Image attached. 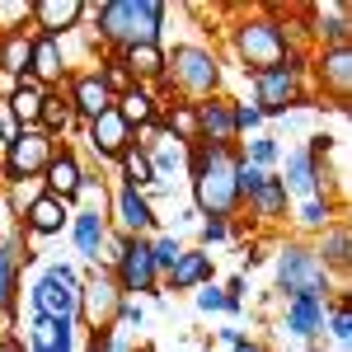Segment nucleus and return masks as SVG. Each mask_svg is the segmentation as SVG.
I'll return each instance as SVG.
<instances>
[{
	"mask_svg": "<svg viewBox=\"0 0 352 352\" xmlns=\"http://www.w3.org/2000/svg\"><path fill=\"white\" fill-rule=\"evenodd\" d=\"M197 310H226V292H217V287H202V292H197Z\"/></svg>",
	"mask_w": 352,
	"mask_h": 352,
	"instance_id": "nucleus-39",
	"label": "nucleus"
},
{
	"mask_svg": "<svg viewBox=\"0 0 352 352\" xmlns=\"http://www.w3.org/2000/svg\"><path fill=\"white\" fill-rule=\"evenodd\" d=\"M122 66L132 71V80H155V76H164L160 43H136V47H127L122 52Z\"/></svg>",
	"mask_w": 352,
	"mask_h": 352,
	"instance_id": "nucleus-24",
	"label": "nucleus"
},
{
	"mask_svg": "<svg viewBox=\"0 0 352 352\" xmlns=\"http://www.w3.org/2000/svg\"><path fill=\"white\" fill-rule=\"evenodd\" d=\"M207 277H212V254L184 249V258L174 263V272H169V287H174V292H188V287H202Z\"/></svg>",
	"mask_w": 352,
	"mask_h": 352,
	"instance_id": "nucleus-21",
	"label": "nucleus"
},
{
	"mask_svg": "<svg viewBox=\"0 0 352 352\" xmlns=\"http://www.w3.org/2000/svg\"><path fill=\"white\" fill-rule=\"evenodd\" d=\"M10 300H14V244H5L0 254V310H10Z\"/></svg>",
	"mask_w": 352,
	"mask_h": 352,
	"instance_id": "nucleus-35",
	"label": "nucleus"
},
{
	"mask_svg": "<svg viewBox=\"0 0 352 352\" xmlns=\"http://www.w3.org/2000/svg\"><path fill=\"white\" fill-rule=\"evenodd\" d=\"M164 66H174V85L197 99H212L221 89V66L207 47H174V56H164Z\"/></svg>",
	"mask_w": 352,
	"mask_h": 352,
	"instance_id": "nucleus-7",
	"label": "nucleus"
},
{
	"mask_svg": "<svg viewBox=\"0 0 352 352\" xmlns=\"http://www.w3.org/2000/svg\"><path fill=\"white\" fill-rule=\"evenodd\" d=\"M151 258H155V272H174V263L184 258V244L174 235H160V240H151Z\"/></svg>",
	"mask_w": 352,
	"mask_h": 352,
	"instance_id": "nucleus-33",
	"label": "nucleus"
},
{
	"mask_svg": "<svg viewBox=\"0 0 352 352\" xmlns=\"http://www.w3.org/2000/svg\"><path fill=\"white\" fill-rule=\"evenodd\" d=\"M52 160V136L47 132H19L10 141V155H5V169H10V179H33V174H43Z\"/></svg>",
	"mask_w": 352,
	"mask_h": 352,
	"instance_id": "nucleus-10",
	"label": "nucleus"
},
{
	"mask_svg": "<svg viewBox=\"0 0 352 352\" xmlns=\"http://www.w3.org/2000/svg\"><path fill=\"white\" fill-rule=\"evenodd\" d=\"M329 217H333L329 197H305V207H300V226H310V230H324Z\"/></svg>",
	"mask_w": 352,
	"mask_h": 352,
	"instance_id": "nucleus-34",
	"label": "nucleus"
},
{
	"mask_svg": "<svg viewBox=\"0 0 352 352\" xmlns=\"http://www.w3.org/2000/svg\"><path fill=\"white\" fill-rule=\"evenodd\" d=\"M277 287H282L287 296H315V300H324L329 268L320 263V254H315V249H305V244H287V249H282V258H277Z\"/></svg>",
	"mask_w": 352,
	"mask_h": 352,
	"instance_id": "nucleus-4",
	"label": "nucleus"
},
{
	"mask_svg": "<svg viewBox=\"0 0 352 352\" xmlns=\"http://www.w3.org/2000/svg\"><path fill=\"white\" fill-rule=\"evenodd\" d=\"M192 122H197V141H207V146H230L235 141V118H230V104L226 99L197 104Z\"/></svg>",
	"mask_w": 352,
	"mask_h": 352,
	"instance_id": "nucleus-11",
	"label": "nucleus"
},
{
	"mask_svg": "<svg viewBox=\"0 0 352 352\" xmlns=\"http://www.w3.org/2000/svg\"><path fill=\"white\" fill-rule=\"evenodd\" d=\"M113 212H118V221H122V230H127V235H146V230L155 226L151 202H146L136 188H122V192H118V197H113Z\"/></svg>",
	"mask_w": 352,
	"mask_h": 352,
	"instance_id": "nucleus-18",
	"label": "nucleus"
},
{
	"mask_svg": "<svg viewBox=\"0 0 352 352\" xmlns=\"http://www.w3.org/2000/svg\"><path fill=\"white\" fill-rule=\"evenodd\" d=\"M28 66H33V71H28V80H38L43 89H47L52 80H61V71H66V66H61V47H56V38H33Z\"/></svg>",
	"mask_w": 352,
	"mask_h": 352,
	"instance_id": "nucleus-19",
	"label": "nucleus"
},
{
	"mask_svg": "<svg viewBox=\"0 0 352 352\" xmlns=\"http://www.w3.org/2000/svg\"><path fill=\"white\" fill-rule=\"evenodd\" d=\"M28 52H33V43H28L24 33H10L5 43H0V71H14V76H28Z\"/></svg>",
	"mask_w": 352,
	"mask_h": 352,
	"instance_id": "nucleus-30",
	"label": "nucleus"
},
{
	"mask_svg": "<svg viewBox=\"0 0 352 352\" xmlns=\"http://www.w3.org/2000/svg\"><path fill=\"white\" fill-rule=\"evenodd\" d=\"M226 235H230V226H226V221H217V217H207V226H202V240L212 244V240H226Z\"/></svg>",
	"mask_w": 352,
	"mask_h": 352,
	"instance_id": "nucleus-41",
	"label": "nucleus"
},
{
	"mask_svg": "<svg viewBox=\"0 0 352 352\" xmlns=\"http://www.w3.org/2000/svg\"><path fill=\"white\" fill-rule=\"evenodd\" d=\"M254 109L263 113H287L292 104H300V56H287L282 66H272V71H258L254 76Z\"/></svg>",
	"mask_w": 352,
	"mask_h": 352,
	"instance_id": "nucleus-6",
	"label": "nucleus"
},
{
	"mask_svg": "<svg viewBox=\"0 0 352 352\" xmlns=\"http://www.w3.org/2000/svg\"><path fill=\"white\" fill-rule=\"evenodd\" d=\"M160 19H164L160 0H109V5H99V33L109 43H118L122 52L136 43H155Z\"/></svg>",
	"mask_w": 352,
	"mask_h": 352,
	"instance_id": "nucleus-2",
	"label": "nucleus"
},
{
	"mask_svg": "<svg viewBox=\"0 0 352 352\" xmlns=\"http://www.w3.org/2000/svg\"><path fill=\"white\" fill-rule=\"evenodd\" d=\"M118 160H122V174H127V188L141 192L146 184H155V169H151V151H132V146H127V151H122Z\"/></svg>",
	"mask_w": 352,
	"mask_h": 352,
	"instance_id": "nucleus-29",
	"label": "nucleus"
},
{
	"mask_svg": "<svg viewBox=\"0 0 352 352\" xmlns=\"http://www.w3.org/2000/svg\"><path fill=\"white\" fill-rule=\"evenodd\" d=\"M320 85H324L338 104H348V94H352V47H324V56H320Z\"/></svg>",
	"mask_w": 352,
	"mask_h": 352,
	"instance_id": "nucleus-15",
	"label": "nucleus"
},
{
	"mask_svg": "<svg viewBox=\"0 0 352 352\" xmlns=\"http://www.w3.org/2000/svg\"><path fill=\"white\" fill-rule=\"evenodd\" d=\"M118 310H122V292H118V282L94 277V282H85V287H80V305H76V315H80L94 333L109 329L113 320H118Z\"/></svg>",
	"mask_w": 352,
	"mask_h": 352,
	"instance_id": "nucleus-9",
	"label": "nucleus"
},
{
	"mask_svg": "<svg viewBox=\"0 0 352 352\" xmlns=\"http://www.w3.org/2000/svg\"><path fill=\"white\" fill-rule=\"evenodd\" d=\"M24 217H28V230H33V235H61V226H66V202H56V197L43 192V197L28 202Z\"/></svg>",
	"mask_w": 352,
	"mask_h": 352,
	"instance_id": "nucleus-23",
	"label": "nucleus"
},
{
	"mask_svg": "<svg viewBox=\"0 0 352 352\" xmlns=\"http://www.w3.org/2000/svg\"><path fill=\"white\" fill-rule=\"evenodd\" d=\"M118 292H151L155 287V258H151V240H141V235H127V240L118 244Z\"/></svg>",
	"mask_w": 352,
	"mask_h": 352,
	"instance_id": "nucleus-8",
	"label": "nucleus"
},
{
	"mask_svg": "<svg viewBox=\"0 0 352 352\" xmlns=\"http://www.w3.org/2000/svg\"><path fill=\"white\" fill-rule=\"evenodd\" d=\"M71 118H76V113H71V99H61V94H47V99H43L38 122H43V132H47V136L66 132V127H71Z\"/></svg>",
	"mask_w": 352,
	"mask_h": 352,
	"instance_id": "nucleus-31",
	"label": "nucleus"
},
{
	"mask_svg": "<svg viewBox=\"0 0 352 352\" xmlns=\"http://www.w3.org/2000/svg\"><path fill=\"white\" fill-rule=\"evenodd\" d=\"M43 184H47V197H56V202H71V197L80 192V184H85L80 160H76L71 151L52 155V160H47V169H43Z\"/></svg>",
	"mask_w": 352,
	"mask_h": 352,
	"instance_id": "nucleus-13",
	"label": "nucleus"
},
{
	"mask_svg": "<svg viewBox=\"0 0 352 352\" xmlns=\"http://www.w3.org/2000/svg\"><path fill=\"white\" fill-rule=\"evenodd\" d=\"M249 207L258 212L263 221H277V217H287V188H282V179L277 174H268L258 188H254V197H249Z\"/></svg>",
	"mask_w": 352,
	"mask_h": 352,
	"instance_id": "nucleus-28",
	"label": "nucleus"
},
{
	"mask_svg": "<svg viewBox=\"0 0 352 352\" xmlns=\"http://www.w3.org/2000/svg\"><path fill=\"white\" fill-rule=\"evenodd\" d=\"M320 263H324V268H348V230H343V226H338V230H329V240L320 244Z\"/></svg>",
	"mask_w": 352,
	"mask_h": 352,
	"instance_id": "nucleus-32",
	"label": "nucleus"
},
{
	"mask_svg": "<svg viewBox=\"0 0 352 352\" xmlns=\"http://www.w3.org/2000/svg\"><path fill=\"white\" fill-rule=\"evenodd\" d=\"M277 155H282V151H277V141H272V136H258V141L249 146V155H244V164H254V169H263V164H272Z\"/></svg>",
	"mask_w": 352,
	"mask_h": 352,
	"instance_id": "nucleus-37",
	"label": "nucleus"
},
{
	"mask_svg": "<svg viewBox=\"0 0 352 352\" xmlns=\"http://www.w3.org/2000/svg\"><path fill=\"white\" fill-rule=\"evenodd\" d=\"M28 352H71V320H33Z\"/></svg>",
	"mask_w": 352,
	"mask_h": 352,
	"instance_id": "nucleus-22",
	"label": "nucleus"
},
{
	"mask_svg": "<svg viewBox=\"0 0 352 352\" xmlns=\"http://www.w3.org/2000/svg\"><path fill=\"white\" fill-rule=\"evenodd\" d=\"M76 305H80V282L66 263H52V268L38 277L33 287V315L38 320H76Z\"/></svg>",
	"mask_w": 352,
	"mask_h": 352,
	"instance_id": "nucleus-5",
	"label": "nucleus"
},
{
	"mask_svg": "<svg viewBox=\"0 0 352 352\" xmlns=\"http://www.w3.org/2000/svg\"><path fill=\"white\" fill-rule=\"evenodd\" d=\"M235 155H230V146H197L192 151V202H197V212H207V217L226 221L235 207H240V188H235Z\"/></svg>",
	"mask_w": 352,
	"mask_h": 352,
	"instance_id": "nucleus-1",
	"label": "nucleus"
},
{
	"mask_svg": "<svg viewBox=\"0 0 352 352\" xmlns=\"http://www.w3.org/2000/svg\"><path fill=\"white\" fill-rule=\"evenodd\" d=\"M141 352H155V348H141Z\"/></svg>",
	"mask_w": 352,
	"mask_h": 352,
	"instance_id": "nucleus-43",
	"label": "nucleus"
},
{
	"mask_svg": "<svg viewBox=\"0 0 352 352\" xmlns=\"http://www.w3.org/2000/svg\"><path fill=\"white\" fill-rule=\"evenodd\" d=\"M76 244H80L85 258L99 263V249L109 244V221H104V212H80L76 217Z\"/></svg>",
	"mask_w": 352,
	"mask_h": 352,
	"instance_id": "nucleus-25",
	"label": "nucleus"
},
{
	"mask_svg": "<svg viewBox=\"0 0 352 352\" xmlns=\"http://www.w3.org/2000/svg\"><path fill=\"white\" fill-rule=\"evenodd\" d=\"M230 118H235V132H244V127H258V122H263V113L254 109V104H240V109H230Z\"/></svg>",
	"mask_w": 352,
	"mask_h": 352,
	"instance_id": "nucleus-38",
	"label": "nucleus"
},
{
	"mask_svg": "<svg viewBox=\"0 0 352 352\" xmlns=\"http://www.w3.org/2000/svg\"><path fill=\"white\" fill-rule=\"evenodd\" d=\"M89 146H94L99 155H113V160H118V155L132 146V127L122 122V113L109 109L104 118H94V122H89Z\"/></svg>",
	"mask_w": 352,
	"mask_h": 352,
	"instance_id": "nucleus-14",
	"label": "nucleus"
},
{
	"mask_svg": "<svg viewBox=\"0 0 352 352\" xmlns=\"http://www.w3.org/2000/svg\"><path fill=\"white\" fill-rule=\"evenodd\" d=\"M235 352H263V348H258V343H244V338H240V343H235Z\"/></svg>",
	"mask_w": 352,
	"mask_h": 352,
	"instance_id": "nucleus-42",
	"label": "nucleus"
},
{
	"mask_svg": "<svg viewBox=\"0 0 352 352\" xmlns=\"http://www.w3.org/2000/svg\"><path fill=\"white\" fill-rule=\"evenodd\" d=\"M320 179H324V169H320V160H315L310 151H292V155H287V179H282L287 192H296V197H320Z\"/></svg>",
	"mask_w": 352,
	"mask_h": 352,
	"instance_id": "nucleus-16",
	"label": "nucleus"
},
{
	"mask_svg": "<svg viewBox=\"0 0 352 352\" xmlns=\"http://www.w3.org/2000/svg\"><path fill=\"white\" fill-rule=\"evenodd\" d=\"M287 329H292L296 338H315V333L324 329V300L292 296V305H287Z\"/></svg>",
	"mask_w": 352,
	"mask_h": 352,
	"instance_id": "nucleus-20",
	"label": "nucleus"
},
{
	"mask_svg": "<svg viewBox=\"0 0 352 352\" xmlns=\"http://www.w3.org/2000/svg\"><path fill=\"white\" fill-rule=\"evenodd\" d=\"M235 52H240L244 71L258 76V71H272L292 56V43H287V28L277 19H244L235 28Z\"/></svg>",
	"mask_w": 352,
	"mask_h": 352,
	"instance_id": "nucleus-3",
	"label": "nucleus"
},
{
	"mask_svg": "<svg viewBox=\"0 0 352 352\" xmlns=\"http://www.w3.org/2000/svg\"><path fill=\"white\" fill-rule=\"evenodd\" d=\"M66 99H71V113H80L85 122L104 118V113L118 104V99H113V89L99 80V71H94V76H80V80L71 85V94H66Z\"/></svg>",
	"mask_w": 352,
	"mask_h": 352,
	"instance_id": "nucleus-12",
	"label": "nucleus"
},
{
	"mask_svg": "<svg viewBox=\"0 0 352 352\" xmlns=\"http://www.w3.org/2000/svg\"><path fill=\"white\" fill-rule=\"evenodd\" d=\"M113 109L122 113V122H127V127H146V122H155V94H151L146 85H132Z\"/></svg>",
	"mask_w": 352,
	"mask_h": 352,
	"instance_id": "nucleus-26",
	"label": "nucleus"
},
{
	"mask_svg": "<svg viewBox=\"0 0 352 352\" xmlns=\"http://www.w3.org/2000/svg\"><path fill=\"white\" fill-rule=\"evenodd\" d=\"M329 329H333V338H338V343H348V338H352V320H348V310H333V324H329Z\"/></svg>",
	"mask_w": 352,
	"mask_h": 352,
	"instance_id": "nucleus-40",
	"label": "nucleus"
},
{
	"mask_svg": "<svg viewBox=\"0 0 352 352\" xmlns=\"http://www.w3.org/2000/svg\"><path fill=\"white\" fill-rule=\"evenodd\" d=\"M99 80H104V85H109V89H113V99H118V89L127 94V89H132V85H136V80H132V71L122 66V56H113L109 66L99 71Z\"/></svg>",
	"mask_w": 352,
	"mask_h": 352,
	"instance_id": "nucleus-36",
	"label": "nucleus"
},
{
	"mask_svg": "<svg viewBox=\"0 0 352 352\" xmlns=\"http://www.w3.org/2000/svg\"><path fill=\"white\" fill-rule=\"evenodd\" d=\"M43 99H47V89H43L38 80H28V76H19L14 94H10V118H19V122H38Z\"/></svg>",
	"mask_w": 352,
	"mask_h": 352,
	"instance_id": "nucleus-27",
	"label": "nucleus"
},
{
	"mask_svg": "<svg viewBox=\"0 0 352 352\" xmlns=\"http://www.w3.org/2000/svg\"><path fill=\"white\" fill-rule=\"evenodd\" d=\"M80 14H85V0H38L33 5V19L43 28V38H56V33L76 28Z\"/></svg>",
	"mask_w": 352,
	"mask_h": 352,
	"instance_id": "nucleus-17",
	"label": "nucleus"
}]
</instances>
